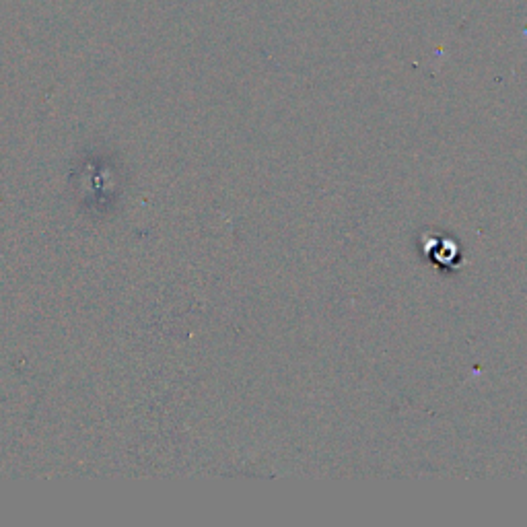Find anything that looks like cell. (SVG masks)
I'll use <instances>...</instances> for the list:
<instances>
[]
</instances>
